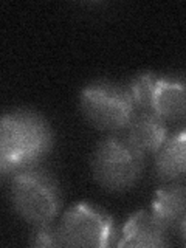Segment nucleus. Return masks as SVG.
<instances>
[{
  "mask_svg": "<svg viewBox=\"0 0 186 248\" xmlns=\"http://www.w3.org/2000/svg\"><path fill=\"white\" fill-rule=\"evenodd\" d=\"M92 166L96 180L104 188L127 189L143 172V152L127 138L110 137L98 144Z\"/></svg>",
  "mask_w": 186,
  "mask_h": 248,
  "instance_id": "nucleus-2",
  "label": "nucleus"
},
{
  "mask_svg": "<svg viewBox=\"0 0 186 248\" xmlns=\"http://www.w3.org/2000/svg\"><path fill=\"white\" fill-rule=\"evenodd\" d=\"M185 130L172 137H166L157 151V172L165 180H175L185 174Z\"/></svg>",
  "mask_w": 186,
  "mask_h": 248,
  "instance_id": "nucleus-9",
  "label": "nucleus"
},
{
  "mask_svg": "<svg viewBox=\"0 0 186 248\" xmlns=\"http://www.w3.org/2000/svg\"><path fill=\"white\" fill-rule=\"evenodd\" d=\"M185 208H186V191L183 185H172L161 188L155 194L152 214L165 225L166 228L178 223L182 234L185 230Z\"/></svg>",
  "mask_w": 186,
  "mask_h": 248,
  "instance_id": "nucleus-8",
  "label": "nucleus"
},
{
  "mask_svg": "<svg viewBox=\"0 0 186 248\" xmlns=\"http://www.w3.org/2000/svg\"><path fill=\"white\" fill-rule=\"evenodd\" d=\"M158 79L152 73H144L137 76L130 84V98L134 101L135 108H144V110H152V101L155 87H157Z\"/></svg>",
  "mask_w": 186,
  "mask_h": 248,
  "instance_id": "nucleus-11",
  "label": "nucleus"
},
{
  "mask_svg": "<svg viewBox=\"0 0 186 248\" xmlns=\"http://www.w3.org/2000/svg\"><path fill=\"white\" fill-rule=\"evenodd\" d=\"M81 107L93 126L106 130L126 129L135 110L129 90L103 81L84 89Z\"/></svg>",
  "mask_w": 186,
  "mask_h": 248,
  "instance_id": "nucleus-4",
  "label": "nucleus"
},
{
  "mask_svg": "<svg viewBox=\"0 0 186 248\" xmlns=\"http://www.w3.org/2000/svg\"><path fill=\"white\" fill-rule=\"evenodd\" d=\"M126 129V138L143 154L146 151L155 152L168 137L165 120L154 110H144V108H138V112L135 108Z\"/></svg>",
  "mask_w": 186,
  "mask_h": 248,
  "instance_id": "nucleus-7",
  "label": "nucleus"
},
{
  "mask_svg": "<svg viewBox=\"0 0 186 248\" xmlns=\"http://www.w3.org/2000/svg\"><path fill=\"white\" fill-rule=\"evenodd\" d=\"M34 245L37 247H54L59 245L58 240V231L51 230L48 225H42L39 227L37 232L34 234Z\"/></svg>",
  "mask_w": 186,
  "mask_h": 248,
  "instance_id": "nucleus-12",
  "label": "nucleus"
},
{
  "mask_svg": "<svg viewBox=\"0 0 186 248\" xmlns=\"http://www.w3.org/2000/svg\"><path fill=\"white\" fill-rule=\"evenodd\" d=\"M152 110L163 120H180L185 115V87L180 81L158 79Z\"/></svg>",
  "mask_w": 186,
  "mask_h": 248,
  "instance_id": "nucleus-10",
  "label": "nucleus"
},
{
  "mask_svg": "<svg viewBox=\"0 0 186 248\" xmlns=\"http://www.w3.org/2000/svg\"><path fill=\"white\" fill-rule=\"evenodd\" d=\"M168 228L152 213L138 211L124 225L118 247H165Z\"/></svg>",
  "mask_w": 186,
  "mask_h": 248,
  "instance_id": "nucleus-6",
  "label": "nucleus"
},
{
  "mask_svg": "<svg viewBox=\"0 0 186 248\" xmlns=\"http://www.w3.org/2000/svg\"><path fill=\"white\" fill-rule=\"evenodd\" d=\"M13 203L36 227L48 225L59 211V194L51 178L39 170H20L13 178Z\"/></svg>",
  "mask_w": 186,
  "mask_h": 248,
  "instance_id": "nucleus-3",
  "label": "nucleus"
},
{
  "mask_svg": "<svg viewBox=\"0 0 186 248\" xmlns=\"http://www.w3.org/2000/svg\"><path fill=\"white\" fill-rule=\"evenodd\" d=\"M51 130L41 115L16 110L0 118V174L20 172L48 152Z\"/></svg>",
  "mask_w": 186,
  "mask_h": 248,
  "instance_id": "nucleus-1",
  "label": "nucleus"
},
{
  "mask_svg": "<svg viewBox=\"0 0 186 248\" xmlns=\"http://www.w3.org/2000/svg\"><path fill=\"white\" fill-rule=\"evenodd\" d=\"M113 220L106 213L90 205L79 203L70 208L58 230L59 245L103 248L112 242Z\"/></svg>",
  "mask_w": 186,
  "mask_h": 248,
  "instance_id": "nucleus-5",
  "label": "nucleus"
}]
</instances>
